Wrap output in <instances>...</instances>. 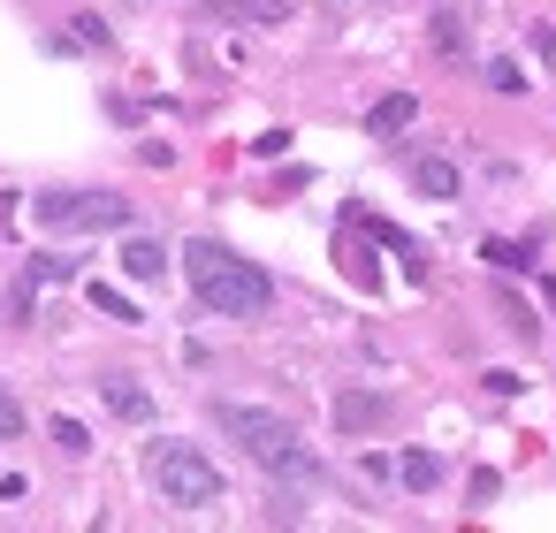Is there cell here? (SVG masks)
I'll use <instances>...</instances> for the list:
<instances>
[{
	"label": "cell",
	"instance_id": "7",
	"mask_svg": "<svg viewBox=\"0 0 556 533\" xmlns=\"http://www.w3.org/2000/svg\"><path fill=\"white\" fill-rule=\"evenodd\" d=\"M100 396H108V411H115V419H153V396H146L130 373H108V381H100Z\"/></svg>",
	"mask_w": 556,
	"mask_h": 533
},
{
	"label": "cell",
	"instance_id": "10",
	"mask_svg": "<svg viewBox=\"0 0 556 533\" xmlns=\"http://www.w3.org/2000/svg\"><path fill=\"white\" fill-rule=\"evenodd\" d=\"M381 411H389L381 396H336V427H343V434H358V427H374Z\"/></svg>",
	"mask_w": 556,
	"mask_h": 533
},
{
	"label": "cell",
	"instance_id": "9",
	"mask_svg": "<svg viewBox=\"0 0 556 533\" xmlns=\"http://www.w3.org/2000/svg\"><path fill=\"white\" fill-rule=\"evenodd\" d=\"M396 480H404V487H419V495H427V487H434V480H442V457H434V449H404V457H396Z\"/></svg>",
	"mask_w": 556,
	"mask_h": 533
},
{
	"label": "cell",
	"instance_id": "15",
	"mask_svg": "<svg viewBox=\"0 0 556 533\" xmlns=\"http://www.w3.org/2000/svg\"><path fill=\"white\" fill-rule=\"evenodd\" d=\"M54 442H62V449H70V457H85V449H92V434H85V427H77V419H54Z\"/></svg>",
	"mask_w": 556,
	"mask_h": 533
},
{
	"label": "cell",
	"instance_id": "3",
	"mask_svg": "<svg viewBox=\"0 0 556 533\" xmlns=\"http://www.w3.org/2000/svg\"><path fill=\"white\" fill-rule=\"evenodd\" d=\"M146 472H153L161 503H176V510H214V503H222V472H214V457L191 449V442H153Z\"/></svg>",
	"mask_w": 556,
	"mask_h": 533
},
{
	"label": "cell",
	"instance_id": "5",
	"mask_svg": "<svg viewBox=\"0 0 556 533\" xmlns=\"http://www.w3.org/2000/svg\"><path fill=\"white\" fill-rule=\"evenodd\" d=\"M206 16L214 24H282L290 0H206Z\"/></svg>",
	"mask_w": 556,
	"mask_h": 533
},
{
	"label": "cell",
	"instance_id": "14",
	"mask_svg": "<svg viewBox=\"0 0 556 533\" xmlns=\"http://www.w3.org/2000/svg\"><path fill=\"white\" fill-rule=\"evenodd\" d=\"M480 259H495V267H503V275H518V267H533V252H526V244H488V252H480Z\"/></svg>",
	"mask_w": 556,
	"mask_h": 533
},
{
	"label": "cell",
	"instance_id": "11",
	"mask_svg": "<svg viewBox=\"0 0 556 533\" xmlns=\"http://www.w3.org/2000/svg\"><path fill=\"white\" fill-rule=\"evenodd\" d=\"M412 183H419L427 199H457V168H450V161H419V168H412Z\"/></svg>",
	"mask_w": 556,
	"mask_h": 533
},
{
	"label": "cell",
	"instance_id": "13",
	"mask_svg": "<svg viewBox=\"0 0 556 533\" xmlns=\"http://www.w3.org/2000/svg\"><path fill=\"white\" fill-rule=\"evenodd\" d=\"M24 434V404H16V389L0 381V442H16Z\"/></svg>",
	"mask_w": 556,
	"mask_h": 533
},
{
	"label": "cell",
	"instance_id": "2",
	"mask_svg": "<svg viewBox=\"0 0 556 533\" xmlns=\"http://www.w3.org/2000/svg\"><path fill=\"white\" fill-rule=\"evenodd\" d=\"M214 419H222L229 442H244V457H252L260 472H275V480H313V472H320L313 449L298 442V427H290L282 411H260V404H214Z\"/></svg>",
	"mask_w": 556,
	"mask_h": 533
},
{
	"label": "cell",
	"instance_id": "16",
	"mask_svg": "<svg viewBox=\"0 0 556 533\" xmlns=\"http://www.w3.org/2000/svg\"><path fill=\"white\" fill-rule=\"evenodd\" d=\"M488 85H495V92H526V77H518V62H488Z\"/></svg>",
	"mask_w": 556,
	"mask_h": 533
},
{
	"label": "cell",
	"instance_id": "6",
	"mask_svg": "<svg viewBox=\"0 0 556 533\" xmlns=\"http://www.w3.org/2000/svg\"><path fill=\"white\" fill-rule=\"evenodd\" d=\"M412 123H419V100H412V92H389V100H374V115H366L374 138H396V130H412Z\"/></svg>",
	"mask_w": 556,
	"mask_h": 533
},
{
	"label": "cell",
	"instance_id": "4",
	"mask_svg": "<svg viewBox=\"0 0 556 533\" xmlns=\"http://www.w3.org/2000/svg\"><path fill=\"white\" fill-rule=\"evenodd\" d=\"M47 229H130V199L115 191H39Z\"/></svg>",
	"mask_w": 556,
	"mask_h": 533
},
{
	"label": "cell",
	"instance_id": "12",
	"mask_svg": "<svg viewBox=\"0 0 556 533\" xmlns=\"http://www.w3.org/2000/svg\"><path fill=\"white\" fill-rule=\"evenodd\" d=\"M92 305H100L108 320H138V305H130V297H123L115 282H92Z\"/></svg>",
	"mask_w": 556,
	"mask_h": 533
},
{
	"label": "cell",
	"instance_id": "17",
	"mask_svg": "<svg viewBox=\"0 0 556 533\" xmlns=\"http://www.w3.org/2000/svg\"><path fill=\"white\" fill-rule=\"evenodd\" d=\"M434 47H442V54H457V47H465V31H457V16H434Z\"/></svg>",
	"mask_w": 556,
	"mask_h": 533
},
{
	"label": "cell",
	"instance_id": "1",
	"mask_svg": "<svg viewBox=\"0 0 556 533\" xmlns=\"http://www.w3.org/2000/svg\"><path fill=\"white\" fill-rule=\"evenodd\" d=\"M184 275H191L199 305L222 313V320H260V313L275 305V282H267L252 259H237L229 244H214V237H191V244H184Z\"/></svg>",
	"mask_w": 556,
	"mask_h": 533
},
{
	"label": "cell",
	"instance_id": "8",
	"mask_svg": "<svg viewBox=\"0 0 556 533\" xmlns=\"http://www.w3.org/2000/svg\"><path fill=\"white\" fill-rule=\"evenodd\" d=\"M123 275H130V282H161V275H168V252H161L153 237H130V244H123Z\"/></svg>",
	"mask_w": 556,
	"mask_h": 533
}]
</instances>
